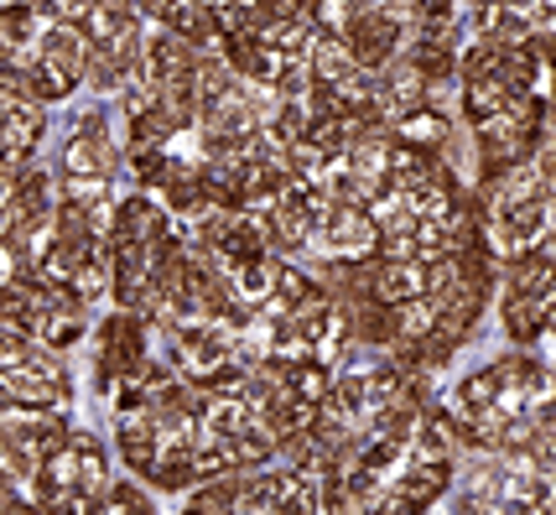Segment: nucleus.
Segmentation results:
<instances>
[{
  "mask_svg": "<svg viewBox=\"0 0 556 515\" xmlns=\"http://www.w3.org/2000/svg\"><path fill=\"white\" fill-rule=\"evenodd\" d=\"M104 485H110V464H104L99 438L73 432L37 479V505H42V515H99L110 505Z\"/></svg>",
  "mask_w": 556,
  "mask_h": 515,
  "instance_id": "nucleus-1",
  "label": "nucleus"
},
{
  "mask_svg": "<svg viewBox=\"0 0 556 515\" xmlns=\"http://www.w3.org/2000/svg\"><path fill=\"white\" fill-rule=\"evenodd\" d=\"M5 412H63L73 401V380L68 369L58 365V354L42 349L26 334H5Z\"/></svg>",
  "mask_w": 556,
  "mask_h": 515,
  "instance_id": "nucleus-2",
  "label": "nucleus"
},
{
  "mask_svg": "<svg viewBox=\"0 0 556 515\" xmlns=\"http://www.w3.org/2000/svg\"><path fill=\"white\" fill-rule=\"evenodd\" d=\"M78 78H89V37H84L78 22H58L48 11V32H42L37 63L22 78H0V89H22L37 104H52V99H68L78 89Z\"/></svg>",
  "mask_w": 556,
  "mask_h": 515,
  "instance_id": "nucleus-3",
  "label": "nucleus"
},
{
  "mask_svg": "<svg viewBox=\"0 0 556 515\" xmlns=\"http://www.w3.org/2000/svg\"><path fill=\"white\" fill-rule=\"evenodd\" d=\"M84 37H89V84L125 95V84L136 78L141 42H146L141 11L136 5H89Z\"/></svg>",
  "mask_w": 556,
  "mask_h": 515,
  "instance_id": "nucleus-4",
  "label": "nucleus"
},
{
  "mask_svg": "<svg viewBox=\"0 0 556 515\" xmlns=\"http://www.w3.org/2000/svg\"><path fill=\"white\" fill-rule=\"evenodd\" d=\"M68 438L73 432L52 412H5V479L37 490L42 468L52 464V453Z\"/></svg>",
  "mask_w": 556,
  "mask_h": 515,
  "instance_id": "nucleus-5",
  "label": "nucleus"
},
{
  "mask_svg": "<svg viewBox=\"0 0 556 515\" xmlns=\"http://www.w3.org/2000/svg\"><path fill=\"white\" fill-rule=\"evenodd\" d=\"M146 365H151L146 360V323L136 313H115V318L99 328V386L115 395Z\"/></svg>",
  "mask_w": 556,
  "mask_h": 515,
  "instance_id": "nucleus-6",
  "label": "nucleus"
},
{
  "mask_svg": "<svg viewBox=\"0 0 556 515\" xmlns=\"http://www.w3.org/2000/svg\"><path fill=\"white\" fill-rule=\"evenodd\" d=\"M255 490H261L266 515H317V505H323V479L296 474V468L255 474Z\"/></svg>",
  "mask_w": 556,
  "mask_h": 515,
  "instance_id": "nucleus-7",
  "label": "nucleus"
},
{
  "mask_svg": "<svg viewBox=\"0 0 556 515\" xmlns=\"http://www.w3.org/2000/svg\"><path fill=\"white\" fill-rule=\"evenodd\" d=\"M0 141H5V172H22L26 156L42 141V104L22 89H5V125H0Z\"/></svg>",
  "mask_w": 556,
  "mask_h": 515,
  "instance_id": "nucleus-8",
  "label": "nucleus"
},
{
  "mask_svg": "<svg viewBox=\"0 0 556 515\" xmlns=\"http://www.w3.org/2000/svg\"><path fill=\"white\" fill-rule=\"evenodd\" d=\"M99 515H151V505H146L136 490H115L110 494V505H104Z\"/></svg>",
  "mask_w": 556,
  "mask_h": 515,
  "instance_id": "nucleus-9",
  "label": "nucleus"
},
{
  "mask_svg": "<svg viewBox=\"0 0 556 515\" xmlns=\"http://www.w3.org/2000/svg\"><path fill=\"white\" fill-rule=\"evenodd\" d=\"M535 255H541V261H546V266L556 271V235H552V240H546V246H541V250H535Z\"/></svg>",
  "mask_w": 556,
  "mask_h": 515,
  "instance_id": "nucleus-10",
  "label": "nucleus"
},
{
  "mask_svg": "<svg viewBox=\"0 0 556 515\" xmlns=\"http://www.w3.org/2000/svg\"><path fill=\"white\" fill-rule=\"evenodd\" d=\"M552 375H556V369H552Z\"/></svg>",
  "mask_w": 556,
  "mask_h": 515,
  "instance_id": "nucleus-11",
  "label": "nucleus"
},
{
  "mask_svg": "<svg viewBox=\"0 0 556 515\" xmlns=\"http://www.w3.org/2000/svg\"><path fill=\"white\" fill-rule=\"evenodd\" d=\"M432 515H437V511H432Z\"/></svg>",
  "mask_w": 556,
  "mask_h": 515,
  "instance_id": "nucleus-12",
  "label": "nucleus"
}]
</instances>
